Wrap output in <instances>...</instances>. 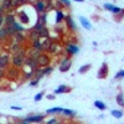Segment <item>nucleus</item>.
Returning <instances> with one entry per match:
<instances>
[{"instance_id": "0eeeda50", "label": "nucleus", "mask_w": 124, "mask_h": 124, "mask_svg": "<svg viewBox=\"0 0 124 124\" xmlns=\"http://www.w3.org/2000/svg\"><path fill=\"white\" fill-rule=\"evenodd\" d=\"M79 21H81V24H82V26H83L86 30H91L92 29V25L89 24V21L86 19V17H83V16H79Z\"/></svg>"}, {"instance_id": "9d476101", "label": "nucleus", "mask_w": 124, "mask_h": 124, "mask_svg": "<svg viewBox=\"0 0 124 124\" xmlns=\"http://www.w3.org/2000/svg\"><path fill=\"white\" fill-rule=\"evenodd\" d=\"M63 19H65L63 11H62V10H57V11H56V24H60Z\"/></svg>"}, {"instance_id": "9b49d317", "label": "nucleus", "mask_w": 124, "mask_h": 124, "mask_svg": "<svg viewBox=\"0 0 124 124\" xmlns=\"http://www.w3.org/2000/svg\"><path fill=\"white\" fill-rule=\"evenodd\" d=\"M5 29H6V32H8V35H9V36H14V35H16V34H17L16 29H15L13 25H10V26H5Z\"/></svg>"}, {"instance_id": "f8f14e48", "label": "nucleus", "mask_w": 124, "mask_h": 124, "mask_svg": "<svg viewBox=\"0 0 124 124\" xmlns=\"http://www.w3.org/2000/svg\"><path fill=\"white\" fill-rule=\"evenodd\" d=\"M66 21H67V26L71 29V30H76V25H75V23H73V19H72L71 16H66Z\"/></svg>"}, {"instance_id": "e433bc0d", "label": "nucleus", "mask_w": 124, "mask_h": 124, "mask_svg": "<svg viewBox=\"0 0 124 124\" xmlns=\"http://www.w3.org/2000/svg\"><path fill=\"white\" fill-rule=\"evenodd\" d=\"M60 1L62 3V4H63V5H66V6H70V0H60Z\"/></svg>"}, {"instance_id": "cd10ccee", "label": "nucleus", "mask_w": 124, "mask_h": 124, "mask_svg": "<svg viewBox=\"0 0 124 124\" xmlns=\"http://www.w3.org/2000/svg\"><path fill=\"white\" fill-rule=\"evenodd\" d=\"M13 26H14V27L16 29V31H17V32H20V31H24V27H23L21 25H19V24H17L16 21L14 23V25H13Z\"/></svg>"}, {"instance_id": "4be33fe9", "label": "nucleus", "mask_w": 124, "mask_h": 124, "mask_svg": "<svg viewBox=\"0 0 124 124\" xmlns=\"http://www.w3.org/2000/svg\"><path fill=\"white\" fill-rule=\"evenodd\" d=\"M63 114L68 116V117H75L76 116V112L72 110V109H63Z\"/></svg>"}, {"instance_id": "39448f33", "label": "nucleus", "mask_w": 124, "mask_h": 124, "mask_svg": "<svg viewBox=\"0 0 124 124\" xmlns=\"http://www.w3.org/2000/svg\"><path fill=\"white\" fill-rule=\"evenodd\" d=\"M107 73H108V66H107V63H103L98 71V78H106Z\"/></svg>"}, {"instance_id": "473e14b6", "label": "nucleus", "mask_w": 124, "mask_h": 124, "mask_svg": "<svg viewBox=\"0 0 124 124\" xmlns=\"http://www.w3.org/2000/svg\"><path fill=\"white\" fill-rule=\"evenodd\" d=\"M39 32L41 34V36H47V35H48V31H47V29H46V27H44L41 31H39Z\"/></svg>"}, {"instance_id": "ddd939ff", "label": "nucleus", "mask_w": 124, "mask_h": 124, "mask_svg": "<svg viewBox=\"0 0 124 124\" xmlns=\"http://www.w3.org/2000/svg\"><path fill=\"white\" fill-rule=\"evenodd\" d=\"M8 62H9V56L8 55H3L1 57H0V67L4 68L8 65Z\"/></svg>"}, {"instance_id": "7c9ffc66", "label": "nucleus", "mask_w": 124, "mask_h": 124, "mask_svg": "<svg viewBox=\"0 0 124 124\" xmlns=\"http://www.w3.org/2000/svg\"><path fill=\"white\" fill-rule=\"evenodd\" d=\"M37 73H36V79H39V78H41L45 73H44V70H39V71H36Z\"/></svg>"}, {"instance_id": "aec40b11", "label": "nucleus", "mask_w": 124, "mask_h": 124, "mask_svg": "<svg viewBox=\"0 0 124 124\" xmlns=\"http://www.w3.org/2000/svg\"><path fill=\"white\" fill-rule=\"evenodd\" d=\"M112 116L114 117V118H117V119H119V118L123 117V112H122V110H117V109H114V110H112Z\"/></svg>"}, {"instance_id": "20e7f679", "label": "nucleus", "mask_w": 124, "mask_h": 124, "mask_svg": "<svg viewBox=\"0 0 124 124\" xmlns=\"http://www.w3.org/2000/svg\"><path fill=\"white\" fill-rule=\"evenodd\" d=\"M24 62H25L24 56L15 55V56H14V58H13V65H14L15 67H21V66L24 65Z\"/></svg>"}, {"instance_id": "f3484780", "label": "nucleus", "mask_w": 124, "mask_h": 124, "mask_svg": "<svg viewBox=\"0 0 124 124\" xmlns=\"http://www.w3.org/2000/svg\"><path fill=\"white\" fill-rule=\"evenodd\" d=\"M19 16H20V23H24V24H27V23H29V17H27V15H26L24 11L20 13Z\"/></svg>"}, {"instance_id": "7ed1b4c3", "label": "nucleus", "mask_w": 124, "mask_h": 124, "mask_svg": "<svg viewBox=\"0 0 124 124\" xmlns=\"http://www.w3.org/2000/svg\"><path fill=\"white\" fill-rule=\"evenodd\" d=\"M37 63H39V66H42V67L47 66V65L50 63V57H48L47 55L41 54V55H40V57L37 58Z\"/></svg>"}, {"instance_id": "423d86ee", "label": "nucleus", "mask_w": 124, "mask_h": 124, "mask_svg": "<svg viewBox=\"0 0 124 124\" xmlns=\"http://www.w3.org/2000/svg\"><path fill=\"white\" fill-rule=\"evenodd\" d=\"M25 65H26V66H29L31 70H35V68H36V66H37L39 63H37V61H36V60L31 58V57H27V58L25 60Z\"/></svg>"}, {"instance_id": "f704fd0d", "label": "nucleus", "mask_w": 124, "mask_h": 124, "mask_svg": "<svg viewBox=\"0 0 124 124\" xmlns=\"http://www.w3.org/2000/svg\"><path fill=\"white\" fill-rule=\"evenodd\" d=\"M46 124H58V120L54 118V119H50V120H48Z\"/></svg>"}, {"instance_id": "a19ab883", "label": "nucleus", "mask_w": 124, "mask_h": 124, "mask_svg": "<svg viewBox=\"0 0 124 124\" xmlns=\"http://www.w3.org/2000/svg\"><path fill=\"white\" fill-rule=\"evenodd\" d=\"M75 1H79V3H83L85 0H75Z\"/></svg>"}, {"instance_id": "bb28decb", "label": "nucleus", "mask_w": 124, "mask_h": 124, "mask_svg": "<svg viewBox=\"0 0 124 124\" xmlns=\"http://www.w3.org/2000/svg\"><path fill=\"white\" fill-rule=\"evenodd\" d=\"M6 35H8L6 29H5V27H1V29H0V37H1V39H5Z\"/></svg>"}, {"instance_id": "6e6552de", "label": "nucleus", "mask_w": 124, "mask_h": 124, "mask_svg": "<svg viewBox=\"0 0 124 124\" xmlns=\"http://www.w3.org/2000/svg\"><path fill=\"white\" fill-rule=\"evenodd\" d=\"M78 50H79V48H78L76 45H67V47H66L67 54H72V55L77 54V52H78Z\"/></svg>"}, {"instance_id": "5701e85b", "label": "nucleus", "mask_w": 124, "mask_h": 124, "mask_svg": "<svg viewBox=\"0 0 124 124\" xmlns=\"http://www.w3.org/2000/svg\"><path fill=\"white\" fill-rule=\"evenodd\" d=\"M117 103H118V104H120L122 107H124V97H123L122 93H119V94L117 96Z\"/></svg>"}, {"instance_id": "f257e3e1", "label": "nucleus", "mask_w": 124, "mask_h": 124, "mask_svg": "<svg viewBox=\"0 0 124 124\" xmlns=\"http://www.w3.org/2000/svg\"><path fill=\"white\" fill-rule=\"evenodd\" d=\"M71 66H72V61L70 60V58H65L63 61L61 62V65H60V72H66V71H68L70 68H71Z\"/></svg>"}, {"instance_id": "4c0bfd02", "label": "nucleus", "mask_w": 124, "mask_h": 124, "mask_svg": "<svg viewBox=\"0 0 124 124\" xmlns=\"http://www.w3.org/2000/svg\"><path fill=\"white\" fill-rule=\"evenodd\" d=\"M37 82H39V79H34L32 82H30V86H36Z\"/></svg>"}, {"instance_id": "c9c22d12", "label": "nucleus", "mask_w": 124, "mask_h": 124, "mask_svg": "<svg viewBox=\"0 0 124 124\" xmlns=\"http://www.w3.org/2000/svg\"><path fill=\"white\" fill-rule=\"evenodd\" d=\"M120 77H124V70H123V71H120L119 73H117V75H116V78H120Z\"/></svg>"}, {"instance_id": "b1692460", "label": "nucleus", "mask_w": 124, "mask_h": 124, "mask_svg": "<svg viewBox=\"0 0 124 124\" xmlns=\"http://www.w3.org/2000/svg\"><path fill=\"white\" fill-rule=\"evenodd\" d=\"M8 77H10V78H16V77H17V72H16L15 70H9V71H8Z\"/></svg>"}, {"instance_id": "1a4fd4ad", "label": "nucleus", "mask_w": 124, "mask_h": 124, "mask_svg": "<svg viewBox=\"0 0 124 124\" xmlns=\"http://www.w3.org/2000/svg\"><path fill=\"white\" fill-rule=\"evenodd\" d=\"M65 108H61V107H54V108H50L47 109V114H56V113H63Z\"/></svg>"}, {"instance_id": "4468645a", "label": "nucleus", "mask_w": 124, "mask_h": 124, "mask_svg": "<svg viewBox=\"0 0 124 124\" xmlns=\"http://www.w3.org/2000/svg\"><path fill=\"white\" fill-rule=\"evenodd\" d=\"M66 92H68V87L65 86V85H61V86L55 91V94H60V93H66Z\"/></svg>"}, {"instance_id": "dca6fc26", "label": "nucleus", "mask_w": 124, "mask_h": 124, "mask_svg": "<svg viewBox=\"0 0 124 124\" xmlns=\"http://www.w3.org/2000/svg\"><path fill=\"white\" fill-rule=\"evenodd\" d=\"M36 8H37V10L40 13H45V4H44L42 0H39V1L36 3Z\"/></svg>"}, {"instance_id": "393cba45", "label": "nucleus", "mask_w": 124, "mask_h": 124, "mask_svg": "<svg viewBox=\"0 0 124 124\" xmlns=\"http://www.w3.org/2000/svg\"><path fill=\"white\" fill-rule=\"evenodd\" d=\"M89 68H91V65H89V63H87V65H85V66L79 67L78 72H79V73H85V72H86V71H88Z\"/></svg>"}, {"instance_id": "72a5a7b5", "label": "nucleus", "mask_w": 124, "mask_h": 124, "mask_svg": "<svg viewBox=\"0 0 124 124\" xmlns=\"http://www.w3.org/2000/svg\"><path fill=\"white\" fill-rule=\"evenodd\" d=\"M52 70H54L52 67H46V68L44 70V73H45V75H50L51 72H52Z\"/></svg>"}, {"instance_id": "58836bf2", "label": "nucleus", "mask_w": 124, "mask_h": 124, "mask_svg": "<svg viewBox=\"0 0 124 124\" xmlns=\"http://www.w3.org/2000/svg\"><path fill=\"white\" fill-rule=\"evenodd\" d=\"M11 109H15V110H21V107H16V106H13Z\"/></svg>"}, {"instance_id": "412c9836", "label": "nucleus", "mask_w": 124, "mask_h": 124, "mask_svg": "<svg viewBox=\"0 0 124 124\" xmlns=\"http://www.w3.org/2000/svg\"><path fill=\"white\" fill-rule=\"evenodd\" d=\"M40 37H41V34L39 32V31H36V30H34V32L31 34V39H32V41H36V40H40Z\"/></svg>"}, {"instance_id": "79ce46f5", "label": "nucleus", "mask_w": 124, "mask_h": 124, "mask_svg": "<svg viewBox=\"0 0 124 124\" xmlns=\"http://www.w3.org/2000/svg\"><path fill=\"white\" fill-rule=\"evenodd\" d=\"M19 124H29V123H26V122H23V123H19Z\"/></svg>"}, {"instance_id": "c03bdc74", "label": "nucleus", "mask_w": 124, "mask_h": 124, "mask_svg": "<svg viewBox=\"0 0 124 124\" xmlns=\"http://www.w3.org/2000/svg\"><path fill=\"white\" fill-rule=\"evenodd\" d=\"M9 124H10V123H9Z\"/></svg>"}, {"instance_id": "6ab92c4d", "label": "nucleus", "mask_w": 124, "mask_h": 124, "mask_svg": "<svg viewBox=\"0 0 124 124\" xmlns=\"http://www.w3.org/2000/svg\"><path fill=\"white\" fill-rule=\"evenodd\" d=\"M40 51H37V50H32V51H31V52H30V57L31 58H34V60H36L37 61V58L40 57Z\"/></svg>"}, {"instance_id": "2f4dec72", "label": "nucleus", "mask_w": 124, "mask_h": 124, "mask_svg": "<svg viewBox=\"0 0 124 124\" xmlns=\"http://www.w3.org/2000/svg\"><path fill=\"white\" fill-rule=\"evenodd\" d=\"M11 51H13V52H19V51H20V46H19L17 44L13 45V46H11Z\"/></svg>"}, {"instance_id": "ea45409f", "label": "nucleus", "mask_w": 124, "mask_h": 124, "mask_svg": "<svg viewBox=\"0 0 124 124\" xmlns=\"http://www.w3.org/2000/svg\"><path fill=\"white\" fill-rule=\"evenodd\" d=\"M55 96H56V94H54V96H50V94H48V96H47V98H48V99H54V98H55Z\"/></svg>"}, {"instance_id": "a211bd4d", "label": "nucleus", "mask_w": 124, "mask_h": 124, "mask_svg": "<svg viewBox=\"0 0 124 124\" xmlns=\"http://www.w3.org/2000/svg\"><path fill=\"white\" fill-rule=\"evenodd\" d=\"M94 106H96L98 109H101V110H106V108H107V106H106L103 102H101V101H96V102H94Z\"/></svg>"}, {"instance_id": "a878e982", "label": "nucleus", "mask_w": 124, "mask_h": 124, "mask_svg": "<svg viewBox=\"0 0 124 124\" xmlns=\"http://www.w3.org/2000/svg\"><path fill=\"white\" fill-rule=\"evenodd\" d=\"M46 19H47V14L46 13H42V15L40 16V19H39V23H41V24H46Z\"/></svg>"}, {"instance_id": "c756f323", "label": "nucleus", "mask_w": 124, "mask_h": 124, "mask_svg": "<svg viewBox=\"0 0 124 124\" xmlns=\"http://www.w3.org/2000/svg\"><path fill=\"white\" fill-rule=\"evenodd\" d=\"M42 97H44V92H40V93H37V94L35 96V101L39 102V101L42 99Z\"/></svg>"}, {"instance_id": "f03ea898", "label": "nucleus", "mask_w": 124, "mask_h": 124, "mask_svg": "<svg viewBox=\"0 0 124 124\" xmlns=\"http://www.w3.org/2000/svg\"><path fill=\"white\" fill-rule=\"evenodd\" d=\"M44 120V116H41V114H36V116H29L26 119H24V122L26 123H40V122H42Z\"/></svg>"}, {"instance_id": "c85d7f7f", "label": "nucleus", "mask_w": 124, "mask_h": 124, "mask_svg": "<svg viewBox=\"0 0 124 124\" xmlns=\"http://www.w3.org/2000/svg\"><path fill=\"white\" fill-rule=\"evenodd\" d=\"M104 9H107V10H109V11L113 13V10L116 9V6H114V5H112V4H104Z\"/></svg>"}, {"instance_id": "37998d69", "label": "nucleus", "mask_w": 124, "mask_h": 124, "mask_svg": "<svg viewBox=\"0 0 124 124\" xmlns=\"http://www.w3.org/2000/svg\"><path fill=\"white\" fill-rule=\"evenodd\" d=\"M48 1H50V0H48Z\"/></svg>"}, {"instance_id": "2eb2a0df", "label": "nucleus", "mask_w": 124, "mask_h": 124, "mask_svg": "<svg viewBox=\"0 0 124 124\" xmlns=\"http://www.w3.org/2000/svg\"><path fill=\"white\" fill-rule=\"evenodd\" d=\"M32 45H34V48L37 50V51H42V50H44V45H42V42H40V40L34 41Z\"/></svg>"}]
</instances>
